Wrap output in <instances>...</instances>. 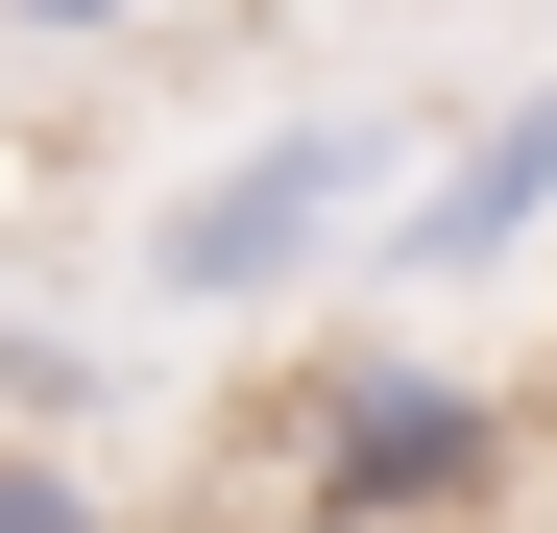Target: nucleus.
Segmentation results:
<instances>
[{
  "instance_id": "1",
  "label": "nucleus",
  "mask_w": 557,
  "mask_h": 533,
  "mask_svg": "<svg viewBox=\"0 0 557 533\" xmlns=\"http://www.w3.org/2000/svg\"><path fill=\"white\" fill-rule=\"evenodd\" d=\"M267 461H292V533H509V485H533V388H485V364L412 339V315H363V339L292 364Z\"/></svg>"
},
{
  "instance_id": "2",
  "label": "nucleus",
  "mask_w": 557,
  "mask_h": 533,
  "mask_svg": "<svg viewBox=\"0 0 557 533\" xmlns=\"http://www.w3.org/2000/svg\"><path fill=\"white\" fill-rule=\"evenodd\" d=\"M436 170V98H292V122H243L219 170H170L146 195V315H267V292H315V266L388 243V195Z\"/></svg>"
},
{
  "instance_id": "3",
  "label": "nucleus",
  "mask_w": 557,
  "mask_h": 533,
  "mask_svg": "<svg viewBox=\"0 0 557 533\" xmlns=\"http://www.w3.org/2000/svg\"><path fill=\"white\" fill-rule=\"evenodd\" d=\"M533 243H557V73H533V98H485V122H436V170L388 195V243H363V292L436 315V292H509Z\"/></svg>"
},
{
  "instance_id": "4",
  "label": "nucleus",
  "mask_w": 557,
  "mask_h": 533,
  "mask_svg": "<svg viewBox=\"0 0 557 533\" xmlns=\"http://www.w3.org/2000/svg\"><path fill=\"white\" fill-rule=\"evenodd\" d=\"M98 412H122V364H98V339H73V315H0V436H49V461H73Z\"/></svg>"
},
{
  "instance_id": "5",
  "label": "nucleus",
  "mask_w": 557,
  "mask_h": 533,
  "mask_svg": "<svg viewBox=\"0 0 557 533\" xmlns=\"http://www.w3.org/2000/svg\"><path fill=\"white\" fill-rule=\"evenodd\" d=\"M0 533H122V485H98V461H49V436H0Z\"/></svg>"
},
{
  "instance_id": "6",
  "label": "nucleus",
  "mask_w": 557,
  "mask_h": 533,
  "mask_svg": "<svg viewBox=\"0 0 557 533\" xmlns=\"http://www.w3.org/2000/svg\"><path fill=\"white\" fill-rule=\"evenodd\" d=\"M146 0H0V49H122Z\"/></svg>"
}]
</instances>
